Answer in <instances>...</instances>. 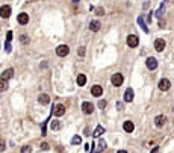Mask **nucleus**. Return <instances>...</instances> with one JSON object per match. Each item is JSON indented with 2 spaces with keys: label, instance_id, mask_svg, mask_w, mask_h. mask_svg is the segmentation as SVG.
<instances>
[{
  "label": "nucleus",
  "instance_id": "1",
  "mask_svg": "<svg viewBox=\"0 0 174 153\" xmlns=\"http://www.w3.org/2000/svg\"><path fill=\"white\" fill-rule=\"evenodd\" d=\"M68 53H70V47L67 46V44H61V46H58V47H56V55H58V56H61V58L67 56Z\"/></svg>",
  "mask_w": 174,
  "mask_h": 153
},
{
  "label": "nucleus",
  "instance_id": "2",
  "mask_svg": "<svg viewBox=\"0 0 174 153\" xmlns=\"http://www.w3.org/2000/svg\"><path fill=\"white\" fill-rule=\"evenodd\" d=\"M123 80H124V77H123L121 73H115L114 76L111 77V82H112L114 86H121V85H123Z\"/></svg>",
  "mask_w": 174,
  "mask_h": 153
},
{
  "label": "nucleus",
  "instance_id": "3",
  "mask_svg": "<svg viewBox=\"0 0 174 153\" xmlns=\"http://www.w3.org/2000/svg\"><path fill=\"white\" fill-rule=\"evenodd\" d=\"M158 86H159V89H161V91H168V89H170V86H171V82H170L168 79H161Z\"/></svg>",
  "mask_w": 174,
  "mask_h": 153
},
{
  "label": "nucleus",
  "instance_id": "4",
  "mask_svg": "<svg viewBox=\"0 0 174 153\" xmlns=\"http://www.w3.org/2000/svg\"><path fill=\"white\" fill-rule=\"evenodd\" d=\"M165 123H167V117L165 115H158L154 118V126L156 127H162V126H165Z\"/></svg>",
  "mask_w": 174,
  "mask_h": 153
},
{
  "label": "nucleus",
  "instance_id": "5",
  "mask_svg": "<svg viewBox=\"0 0 174 153\" xmlns=\"http://www.w3.org/2000/svg\"><path fill=\"white\" fill-rule=\"evenodd\" d=\"M82 111H83L85 114H92V111H94V105L89 103V102H83V103H82Z\"/></svg>",
  "mask_w": 174,
  "mask_h": 153
},
{
  "label": "nucleus",
  "instance_id": "6",
  "mask_svg": "<svg viewBox=\"0 0 174 153\" xmlns=\"http://www.w3.org/2000/svg\"><path fill=\"white\" fill-rule=\"evenodd\" d=\"M145 65L149 70H154V68H158V59H154V58H149L145 61Z\"/></svg>",
  "mask_w": 174,
  "mask_h": 153
},
{
  "label": "nucleus",
  "instance_id": "7",
  "mask_svg": "<svg viewBox=\"0 0 174 153\" xmlns=\"http://www.w3.org/2000/svg\"><path fill=\"white\" fill-rule=\"evenodd\" d=\"M138 42H139V40H138L136 35H129V37H127V44H129V47H136Z\"/></svg>",
  "mask_w": 174,
  "mask_h": 153
},
{
  "label": "nucleus",
  "instance_id": "8",
  "mask_svg": "<svg viewBox=\"0 0 174 153\" xmlns=\"http://www.w3.org/2000/svg\"><path fill=\"white\" fill-rule=\"evenodd\" d=\"M17 21H18L20 24H27L29 23V15L26 14V12H21V14H18V17H17Z\"/></svg>",
  "mask_w": 174,
  "mask_h": 153
},
{
  "label": "nucleus",
  "instance_id": "9",
  "mask_svg": "<svg viewBox=\"0 0 174 153\" xmlns=\"http://www.w3.org/2000/svg\"><path fill=\"white\" fill-rule=\"evenodd\" d=\"M0 15H2V18H8V17L11 15V6H8V5H3L2 8H0Z\"/></svg>",
  "mask_w": 174,
  "mask_h": 153
},
{
  "label": "nucleus",
  "instance_id": "10",
  "mask_svg": "<svg viewBox=\"0 0 174 153\" xmlns=\"http://www.w3.org/2000/svg\"><path fill=\"white\" fill-rule=\"evenodd\" d=\"M91 94H92L94 97H101V94H103V88H101L100 85H94V86L91 88Z\"/></svg>",
  "mask_w": 174,
  "mask_h": 153
},
{
  "label": "nucleus",
  "instance_id": "11",
  "mask_svg": "<svg viewBox=\"0 0 174 153\" xmlns=\"http://www.w3.org/2000/svg\"><path fill=\"white\" fill-rule=\"evenodd\" d=\"M154 49H156V52H162L165 49V41L162 38H158L154 41Z\"/></svg>",
  "mask_w": 174,
  "mask_h": 153
},
{
  "label": "nucleus",
  "instance_id": "12",
  "mask_svg": "<svg viewBox=\"0 0 174 153\" xmlns=\"http://www.w3.org/2000/svg\"><path fill=\"white\" fill-rule=\"evenodd\" d=\"M132 100H133V89L127 88L124 93V102H132Z\"/></svg>",
  "mask_w": 174,
  "mask_h": 153
},
{
  "label": "nucleus",
  "instance_id": "13",
  "mask_svg": "<svg viewBox=\"0 0 174 153\" xmlns=\"http://www.w3.org/2000/svg\"><path fill=\"white\" fill-rule=\"evenodd\" d=\"M65 114V106L64 105H56V108H55V115L56 117H62Z\"/></svg>",
  "mask_w": 174,
  "mask_h": 153
},
{
  "label": "nucleus",
  "instance_id": "14",
  "mask_svg": "<svg viewBox=\"0 0 174 153\" xmlns=\"http://www.w3.org/2000/svg\"><path fill=\"white\" fill-rule=\"evenodd\" d=\"M103 133H104V127H103V126H97L95 130H94V133H92V137L94 138H99V137H101Z\"/></svg>",
  "mask_w": 174,
  "mask_h": 153
},
{
  "label": "nucleus",
  "instance_id": "15",
  "mask_svg": "<svg viewBox=\"0 0 174 153\" xmlns=\"http://www.w3.org/2000/svg\"><path fill=\"white\" fill-rule=\"evenodd\" d=\"M123 129L126 130V132H133V129H135V126H133V123L132 121H124V124H123Z\"/></svg>",
  "mask_w": 174,
  "mask_h": 153
},
{
  "label": "nucleus",
  "instance_id": "16",
  "mask_svg": "<svg viewBox=\"0 0 174 153\" xmlns=\"http://www.w3.org/2000/svg\"><path fill=\"white\" fill-rule=\"evenodd\" d=\"M138 24L139 26H141V29L147 33V32H149V28H147V24H145V21H144V17L141 15V17H138Z\"/></svg>",
  "mask_w": 174,
  "mask_h": 153
},
{
  "label": "nucleus",
  "instance_id": "17",
  "mask_svg": "<svg viewBox=\"0 0 174 153\" xmlns=\"http://www.w3.org/2000/svg\"><path fill=\"white\" fill-rule=\"evenodd\" d=\"M89 29H91L92 32H97V30H100V23H99L97 20H92V21L89 23Z\"/></svg>",
  "mask_w": 174,
  "mask_h": 153
},
{
  "label": "nucleus",
  "instance_id": "18",
  "mask_svg": "<svg viewBox=\"0 0 174 153\" xmlns=\"http://www.w3.org/2000/svg\"><path fill=\"white\" fill-rule=\"evenodd\" d=\"M38 100H39V103H41V105H47V103L50 102V97H49L47 94H39Z\"/></svg>",
  "mask_w": 174,
  "mask_h": 153
},
{
  "label": "nucleus",
  "instance_id": "19",
  "mask_svg": "<svg viewBox=\"0 0 174 153\" xmlns=\"http://www.w3.org/2000/svg\"><path fill=\"white\" fill-rule=\"evenodd\" d=\"M85 84H86V76L85 74H79V76H77V85L83 86Z\"/></svg>",
  "mask_w": 174,
  "mask_h": 153
},
{
  "label": "nucleus",
  "instance_id": "20",
  "mask_svg": "<svg viewBox=\"0 0 174 153\" xmlns=\"http://www.w3.org/2000/svg\"><path fill=\"white\" fill-rule=\"evenodd\" d=\"M12 74H14V70H12V68H8V70L3 71L2 77H3V79H9V77H12Z\"/></svg>",
  "mask_w": 174,
  "mask_h": 153
},
{
  "label": "nucleus",
  "instance_id": "21",
  "mask_svg": "<svg viewBox=\"0 0 174 153\" xmlns=\"http://www.w3.org/2000/svg\"><path fill=\"white\" fill-rule=\"evenodd\" d=\"M104 149H106V142H104L103 140L99 142V150H95V152H92V153H99V152H103Z\"/></svg>",
  "mask_w": 174,
  "mask_h": 153
},
{
  "label": "nucleus",
  "instance_id": "22",
  "mask_svg": "<svg viewBox=\"0 0 174 153\" xmlns=\"http://www.w3.org/2000/svg\"><path fill=\"white\" fill-rule=\"evenodd\" d=\"M163 12H165V6L161 5V6H159V9H158V12H156V17H158V18H161V17L163 15Z\"/></svg>",
  "mask_w": 174,
  "mask_h": 153
},
{
  "label": "nucleus",
  "instance_id": "23",
  "mask_svg": "<svg viewBox=\"0 0 174 153\" xmlns=\"http://www.w3.org/2000/svg\"><path fill=\"white\" fill-rule=\"evenodd\" d=\"M80 142H82V138L77 137V135L71 138V144H73V146H77V144H80Z\"/></svg>",
  "mask_w": 174,
  "mask_h": 153
},
{
  "label": "nucleus",
  "instance_id": "24",
  "mask_svg": "<svg viewBox=\"0 0 174 153\" xmlns=\"http://www.w3.org/2000/svg\"><path fill=\"white\" fill-rule=\"evenodd\" d=\"M51 129H53V130L61 129V123L59 121H51Z\"/></svg>",
  "mask_w": 174,
  "mask_h": 153
},
{
  "label": "nucleus",
  "instance_id": "25",
  "mask_svg": "<svg viewBox=\"0 0 174 153\" xmlns=\"http://www.w3.org/2000/svg\"><path fill=\"white\" fill-rule=\"evenodd\" d=\"M21 153H32V147L30 146H23L21 147Z\"/></svg>",
  "mask_w": 174,
  "mask_h": 153
},
{
  "label": "nucleus",
  "instance_id": "26",
  "mask_svg": "<svg viewBox=\"0 0 174 153\" xmlns=\"http://www.w3.org/2000/svg\"><path fill=\"white\" fill-rule=\"evenodd\" d=\"M0 85H2V86H0V89H2V91H5V89H8V84H6V79H3V77H2V82H0Z\"/></svg>",
  "mask_w": 174,
  "mask_h": 153
},
{
  "label": "nucleus",
  "instance_id": "27",
  "mask_svg": "<svg viewBox=\"0 0 174 153\" xmlns=\"http://www.w3.org/2000/svg\"><path fill=\"white\" fill-rule=\"evenodd\" d=\"M20 40H21V42H23V44H27V42H29L27 35H21V38H20Z\"/></svg>",
  "mask_w": 174,
  "mask_h": 153
},
{
  "label": "nucleus",
  "instance_id": "28",
  "mask_svg": "<svg viewBox=\"0 0 174 153\" xmlns=\"http://www.w3.org/2000/svg\"><path fill=\"white\" fill-rule=\"evenodd\" d=\"M99 108L100 109H104V108H106V100H100L99 102Z\"/></svg>",
  "mask_w": 174,
  "mask_h": 153
},
{
  "label": "nucleus",
  "instance_id": "29",
  "mask_svg": "<svg viewBox=\"0 0 174 153\" xmlns=\"http://www.w3.org/2000/svg\"><path fill=\"white\" fill-rule=\"evenodd\" d=\"M39 149H42V150H49V144H47V142H42L41 146H39Z\"/></svg>",
  "mask_w": 174,
  "mask_h": 153
},
{
  "label": "nucleus",
  "instance_id": "30",
  "mask_svg": "<svg viewBox=\"0 0 174 153\" xmlns=\"http://www.w3.org/2000/svg\"><path fill=\"white\" fill-rule=\"evenodd\" d=\"M5 50H6L8 53L11 52V46H9V41H6V44H5Z\"/></svg>",
  "mask_w": 174,
  "mask_h": 153
},
{
  "label": "nucleus",
  "instance_id": "31",
  "mask_svg": "<svg viewBox=\"0 0 174 153\" xmlns=\"http://www.w3.org/2000/svg\"><path fill=\"white\" fill-rule=\"evenodd\" d=\"M95 14H97V15H103V14H104V11L101 9V8H97V9H95Z\"/></svg>",
  "mask_w": 174,
  "mask_h": 153
},
{
  "label": "nucleus",
  "instance_id": "32",
  "mask_svg": "<svg viewBox=\"0 0 174 153\" xmlns=\"http://www.w3.org/2000/svg\"><path fill=\"white\" fill-rule=\"evenodd\" d=\"M11 40H12V32L9 30V32L6 33V41H11Z\"/></svg>",
  "mask_w": 174,
  "mask_h": 153
},
{
  "label": "nucleus",
  "instance_id": "33",
  "mask_svg": "<svg viewBox=\"0 0 174 153\" xmlns=\"http://www.w3.org/2000/svg\"><path fill=\"white\" fill-rule=\"evenodd\" d=\"M79 55H80V56L85 55V47H80V49H79Z\"/></svg>",
  "mask_w": 174,
  "mask_h": 153
},
{
  "label": "nucleus",
  "instance_id": "34",
  "mask_svg": "<svg viewBox=\"0 0 174 153\" xmlns=\"http://www.w3.org/2000/svg\"><path fill=\"white\" fill-rule=\"evenodd\" d=\"M158 150H159V147L156 146V147H153V150H151V153H158Z\"/></svg>",
  "mask_w": 174,
  "mask_h": 153
},
{
  "label": "nucleus",
  "instance_id": "35",
  "mask_svg": "<svg viewBox=\"0 0 174 153\" xmlns=\"http://www.w3.org/2000/svg\"><path fill=\"white\" fill-rule=\"evenodd\" d=\"M92 146H89V144H85V150H89Z\"/></svg>",
  "mask_w": 174,
  "mask_h": 153
},
{
  "label": "nucleus",
  "instance_id": "36",
  "mask_svg": "<svg viewBox=\"0 0 174 153\" xmlns=\"http://www.w3.org/2000/svg\"><path fill=\"white\" fill-rule=\"evenodd\" d=\"M117 153H127V152H126V150H118Z\"/></svg>",
  "mask_w": 174,
  "mask_h": 153
},
{
  "label": "nucleus",
  "instance_id": "37",
  "mask_svg": "<svg viewBox=\"0 0 174 153\" xmlns=\"http://www.w3.org/2000/svg\"><path fill=\"white\" fill-rule=\"evenodd\" d=\"M73 2H79V0H73Z\"/></svg>",
  "mask_w": 174,
  "mask_h": 153
},
{
  "label": "nucleus",
  "instance_id": "38",
  "mask_svg": "<svg viewBox=\"0 0 174 153\" xmlns=\"http://www.w3.org/2000/svg\"><path fill=\"white\" fill-rule=\"evenodd\" d=\"M167 2H170V0H167Z\"/></svg>",
  "mask_w": 174,
  "mask_h": 153
}]
</instances>
